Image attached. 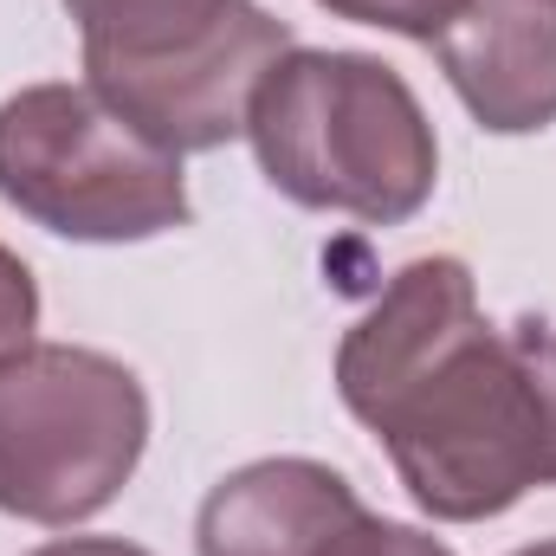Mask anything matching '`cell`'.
Returning a JSON list of instances; mask_svg holds the SVG:
<instances>
[{
	"label": "cell",
	"instance_id": "cell-8",
	"mask_svg": "<svg viewBox=\"0 0 556 556\" xmlns=\"http://www.w3.org/2000/svg\"><path fill=\"white\" fill-rule=\"evenodd\" d=\"M65 13L78 20L85 65H137L207 39L240 13V0H65Z\"/></svg>",
	"mask_w": 556,
	"mask_h": 556
},
{
	"label": "cell",
	"instance_id": "cell-11",
	"mask_svg": "<svg viewBox=\"0 0 556 556\" xmlns=\"http://www.w3.org/2000/svg\"><path fill=\"white\" fill-rule=\"evenodd\" d=\"M26 343H39V278L13 247H0V363Z\"/></svg>",
	"mask_w": 556,
	"mask_h": 556
},
{
	"label": "cell",
	"instance_id": "cell-10",
	"mask_svg": "<svg viewBox=\"0 0 556 556\" xmlns=\"http://www.w3.org/2000/svg\"><path fill=\"white\" fill-rule=\"evenodd\" d=\"M317 556H453L440 538H427L420 525H402V518H376V511H356L343 531L324 538Z\"/></svg>",
	"mask_w": 556,
	"mask_h": 556
},
{
	"label": "cell",
	"instance_id": "cell-5",
	"mask_svg": "<svg viewBox=\"0 0 556 556\" xmlns=\"http://www.w3.org/2000/svg\"><path fill=\"white\" fill-rule=\"evenodd\" d=\"M291 46L298 39L278 13H266L260 0H240V13L207 39L162 59H137V65H85V85L162 149L207 155L247 137V111Z\"/></svg>",
	"mask_w": 556,
	"mask_h": 556
},
{
	"label": "cell",
	"instance_id": "cell-7",
	"mask_svg": "<svg viewBox=\"0 0 556 556\" xmlns=\"http://www.w3.org/2000/svg\"><path fill=\"white\" fill-rule=\"evenodd\" d=\"M363 511L356 485L304 453L227 472L194 518V556H317L330 531Z\"/></svg>",
	"mask_w": 556,
	"mask_h": 556
},
{
	"label": "cell",
	"instance_id": "cell-2",
	"mask_svg": "<svg viewBox=\"0 0 556 556\" xmlns=\"http://www.w3.org/2000/svg\"><path fill=\"white\" fill-rule=\"evenodd\" d=\"M247 142L285 201L363 227L415 220L440 181L415 85L376 52L291 46L247 111Z\"/></svg>",
	"mask_w": 556,
	"mask_h": 556
},
{
	"label": "cell",
	"instance_id": "cell-12",
	"mask_svg": "<svg viewBox=\"0 0 556 556\" xmlns=\"http://www.w3.org/2000/svg\"><path fill=\"white\" fill-rule=\"evenodd\" d=\"M26 556H149V551L130 544V538H52V544H39Z\"/></svg>",
	"mask_w": 556,
	"mask_h": 556
},
{
	"label": "cell",
	"instance_id": "cell-3",
	"mask_svg": "<svg viewBox=\"0 0 556 556\" xmlns=\"http://www.w3.org/2000/svg\"><path fill=\"white\" fill-rule=\"evenodd\" d=\"M0 201L78 247H142L194 220L181 155L72 78L0 104Z\"/></svg>",
	"mask_w": 556,
	"mask_h": 556
},
{
	"label": "cell",
	"instance_id": "cell-9",
	"mask_svg": "<svg viewBox=\"0 0 556 556\" xmlns=\"http://www.w3.org/2000/svg\"><path fill=\"white\" fill-rule=\"evenodd\" d=\"M324 13L337 20H356V26H382V33H402V39H420L433 46L446 33V20L466 7V0H317Z\"/></svg>",
	"mask_w": 556,
	"mask_h": 556
},
{
	"label": "cell",
	"instance_id": "cell-1",
	"mask_svg": "<svg viewBox=\"0 0 556 556\" xmlns=\"http://www.w3.org/2000/svg\"><path fill=\"white\" fill-rule=\"evenodd\" d=\"M337 395L433 525H485L556 485V324H492L453 253L408 260L343 330Z\"/></svg>",
	"mask_w": 556,
	"mask_h": 556
},
{
	"label": "cell",
	"instance_id": "cell-6",
	"mask_svg": "<svg viewBox=\"0 0 556 556\" xmlns=\"http://www.w3.org/2000/svg\"><path fill=\"white\" fill-rule=\"evenodd\" d=\"M433 59L479 130L538 137L556 124V0H466Z\"/></svg>",
	"mask_w": 556,
	"mask_h": 556
},
{
	"label": "cell",
	"instance_id": "cell-13",
	"mask_svg": "<svg viewBox=\"0 0 556 556\" xmlns=\"http://www.w3.org/2000/svg\"><path fill=\"white\" fill-rule=\"evenodd\" d=\"M511 556H556V538L551 544H525V551H511Z\"/></svg>",
	"mask_w": 556,
	"mask_h": 556
},
{
	"label": "cell",
	"instance_id": "cell-4",
	"mask_svg": "<svg viewBox=\"0 0 556 556\" xmlns=\"http://www.w3.org/2000/svg\"><path fill=\"white\" fill-rule=\"evenodd\" d=\"M149 446L137 369L85 343H26L0 363V511L72 531L117 505Z\"/></svg>",
	"mask_w": 556,
	"mask_h": 556
}]
</instances>
